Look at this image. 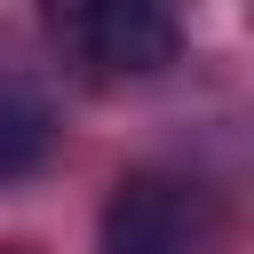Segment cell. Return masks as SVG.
Returning a JSON list of instances; mask_svg holds the SVG:
<instances>
[{
    "label": "cell",
    "instance_id": "cell-1",
    "mask_svg": "<svg viewBox=\"0 0 254 254\" xmlns=\"http://www.w3.org/2000/svg\"><path fill=\"white\" fill-rule=\"evenodd\" d=\"M40 16L87 71H159L175 56V0H40Z\"/></svg>",
    "mask_w": 254,
    "mask_h": 254
},
{
    "label": "cell",
    "instance_id": "cell-2",
    "mask_svg": "<svg viewBox=\"0 0 254 254\" xmlns=\"http://www.w3.org/2000/svg\"><path fill=\"white\" fill-rule=\"evenodd\" d=\"M103 254H198V198L167 175H127L103 206Z\"/></svg>",
    "mask_w": 254,
    "mask_h": 254
},
{
    "label": "cell",
    "instance_id": "cell-3",
    "mask_svg": "<svg viewBox=\"0 0 254 254\" xmlns=\"http://www.w3.org/2000/svg\"><path fill=\"white\" fill-rule=\"evenodd\" d=\"M48 135H56L48 95H40L24 71H8V64H0V183L32 175V167L48 159Z\"/></svg>",
    "mask_w": 254,
    "mask_h": 254
}]
</instances>
